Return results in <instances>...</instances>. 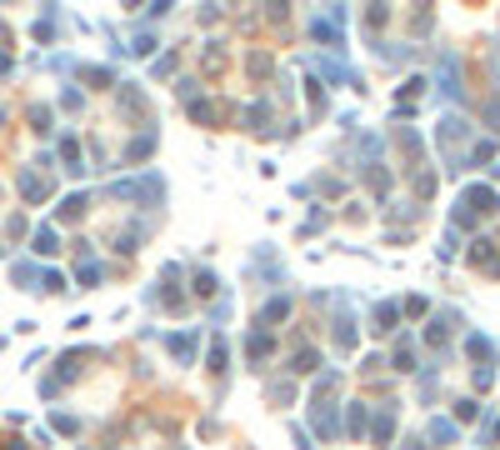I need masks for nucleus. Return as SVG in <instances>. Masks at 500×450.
Returning <instances> with one entry per match:
<instances>
[{"instance_id":"f257e3e1","label":"nucleus","mask_w":500,"mask_h":450,"mask_svg":"<svg viewBox=\"0 0 500 450\" xmlns=\"http://www.w3.org/2000/svg\"><path fill=\"white\" fill-rule=\"evenodd\" d=\"M465 210H475V216H490V210H500V196L490 185H465V196H461Z\"/></svg>"},{"instance_id":"f03ea898","label":"nucleus","mask_w":500,"mask_h":450,"mask_svg":"<svg viewBox=\"0 0 500 450\" xmlns=\"http://www.w3.org/2000/svg\"><path fill=\"white\" fill-rule=\"evenodd\" d=\"M165 346H171L175 360H185V366H191L195 350H200V335H195V330H175V335H165Z\"/></svg>"},{"instance_id":"7ed1b4c3","label":"nucleus","mask_w":500,"mask_h":450,"mask_svg":"<svg viewBox=\"0 0 500 450\" xmlns=\"http://www.w3.org/2000/svg\"><path fill=\"white\" fill-rule=\"evenodd\" d=\"M450 326H455V315H450V310H445V315H435L430 326H425V346H430V350H445V346H450Z\"/></svg>"},{"instance_id":"20e7f679","label":"nucleus","mask_w":500,"mask_h":450,"mask_svg":"<svg viewBox=\"0 0 500 450\" xmlns=\"http://www.w3.org/2000/svg\"><path fill=\"white\" fill-rule=\"evenodd\" d=\"M465 355L475 360V371H490V366H495V346H490L485 335H465Z\"/></svg>"},{"instance_id":"39448f33","label":"nucleus","mask_w":500,"mask_h":450,"mask_svg":"<svg viewBox=\"0 0 500 450\" xmlns=\"http://www.w3.org/2000/svg\"><path fill=\"white\" fill-rule=\"evenodd\" d=\"M370 435H375V445H390L395 440V411H390V405H381V411L370 415Z\"/></svg>"},{"instance_id":"423d86ee","label":"nucleus","mask_w":500,"mask_h":450,"mask_svg":"<svg viewBox=\"0 0 500 450\" xmlns=\"http://www.w3.org/2000/svg\"><path fill=\"white\" fill-rule=\"evenodd\" d=\"M461 135H470V125H465L461 115H445V120H441V131H435V140H441L445 150H455V145H461Z\"/></svg>"},{"instance_id":"0eeeda50","label":"nucleus","mask_w":500,"mask_h":450,"mask_svg":"<svg viewBox=\"0 0 500 450\" xmlns=\"http://www.w3.org/2000/svg\"><path fill=\"white\" fill-rule=\"evenodd\" d=\"M245 131H250V135H265V131H270V105H265V100H250V105H245Z\"/></svg>"},{"instance_id":"6e6552de","label":"nucleus","mask_w":500,"mask_h":450,"mask_svg":"<svg viewBox=\"0 0 500 450\" xmlns=\"http://www.w3.org/2000/svg\"><path fill=\"white\" fill-rule=\"evenodd\" d=\"M370 320H375V326H370L375 335H390V330H395V320H401V306H390V300H381V306L370 310Z\"/></svg>"},{"instance_id":"1a4fd4ad","label":"nucleus","mask_w":500,"mask_h":450,"mask_svg":"<svg viewBox=\"0 0 500 450\" xmlns=\"http://www.w3.org/2000/svg\"><path fill=\"white\" fill-rule=\"evenodd\" d=\"M290 371H296V375H310V371H320V350H316V346H300L296 355H290Z\"/></svg>"},{"instance_id":"9d476101","label":"nucleus","mask_w":500,"mask_h":450,"mask_svg":"<svg viewBox=\"0 0 500 450\" xmlns=\"http://www.w3.org/2000/svg\"><path fill=\"white\" fill-rule=\"evenodd\" d=\"M356 340H360V335H356V320H350V315H340V320H336V346L350 355V350H356Z\"/></svg>"},{"instance_id":"9b49d317","label":"nucleus","mask_w":500,"mask_h":450,"mask_svg":"<svg viewBox=\"0 0 500 450\" xmlns=\"http://www.w3.org/2000/svg\"><path fill=\"white\" fill-rule=\"evenodd\" d=\"M345 425H350V435H356V440H360V435L370 431V411H365L360 400H356V405H350V411H345Z\"/></svg>"},{"instance_id":"f8f14e48","label":"nucleus","mask_w":500,"mask_h":450,"mask_svg":"<svg viewBox=\"0 0 500 450\" xmlns=\"http://www.w3.org/2000/svg\"><path fill=\"white\" fill-rule=\"evenodd\" d=\"M155 150V131H145V135H135L131 145H125V160H145Z\"/></svg>"},{"instance_id":"ddd939ff","label":"nucleus","mask_w":500,"mask_h":450,"mask_svg":"<svg viewBox=\"0 0 500 450\" xmlns=\"http://www.w3.org/2000/svg\"><path fill=\"white\" fill-rule=\"evenodd\" d=\"M86 360H90V350H70V355H60V380H75Z\"/></svg>"},{"instance_id":"4468645a","label":"nucleus","mask_w":500,"mask_h":450,"mask_svg":"<svg viewBox=\"0 0 500 450\" xmlns=\"http://www.w3.org/2000/svg\"><path fill=\"white\" fill-rule=\"evenodd\" d=\"M20 190H26V200H46V180L35 170H20Z\"/></svg>"},{"instance_id":"2eb2a0df","label":"nucleus","mask_w":500,"mask_h":450,"mask_svg":"<svg viewBox=\"0 0 500 450\" xmlns=\"http://www.w3.org/2000/svg\"><path fill=\"white\" fill-rule=\"evenodd\" d=\"M270 346H276V340H270L265 330H256V335H250V340H245V350H250V360H256V366H260V360L270 355Z\"/></svg>"},{"instance_id":"dca6fc26","label":"nucleus","mask_w":500,"mask_h":450,"mask_svg":"<svg viewBox=\"0 0 500 450\" xmlns=\"http://www.w3.org/2000/svg\"><path fill=\"white\" fill-rule=\"evenodd\" d=\"M425 435H430L435 445H450V440H455V420H430Z\"/></svg>"},{"instance_id":"f3484780","label":"nucleus","mask_w":500,"mask_h":450,"mask_svg":"<svg viewBox=\"0 0 500 450\" xmlns=\"http://www.w3.org/2000/svg\"><path fill=\"white\" fill-rule=\"evenodd\" d=\"M285 315H290V300L276 295V300H265V306H260V326H265V320H285Z\"/></svg>"},{"instance_id":"a211bd4d","label":"nucleus","mask_w":500,"mask_h":450,"mask_svg":"<svg viewBox=\"0 0 500 450\" xmlns=\"http://www.w3.org/2000/svg\"><path fill=\"white\" fill-rule=\"evenodd\" d=\"M225 360H231V350H225V340H211V375H225Z\"/></svg>"},{"instance_id":"6ab92c4d","label":"nucleus","mask_w":500,"mask_h":450,"mask_svg":"<svg viewBox=\"0 0 500 450\" xmlns=\"http://www.w3.org/2000/svg\"><path fill=\"white\" fill-rule=\"evenodd\" d=\"M455 420H461V425L481 420V400H455Z\"/></svg>"},{"instance_id":"aec40b11","label":"nucleus","mask_w":500,"mask_h":450,"mask_svg":"<svg viewBox=\"0 0 500 450\" xmlns=\"http://www.w3.org/2000/svg\"><path fill=\"white\" fill-rule=\"evenodd\" d=\"M35 250H40V255H50V250H60V235H55L50 225H46V230H35Z\"/></svg>"},{"instance_id":"412c9836","label":"nucleus","mask_w":500,"mask_h":450,"mask_svg":"<svg viewBox=\"0 0 500 450\" xmlns=\"http://www.w3.org/2000/svg\"><path fill=\"white\" fill-rule=\"evenodd\" d=\"M135 245H140V225H131V230H125L120 241H115V250H120V255H135Z\"/></svg>"},{"instance_id":"4be33fe9","label":"nucleus","mask_w":500,"mask_h":450,"mask_svg":"<svg viewBox=\"0 0 500 450\" xmlns=\"http://www.w3.org/2000/svg\"><path fill=\"white\" fill-rule=\"evenodd\" d=\"M215 290H220L215 275H211V270H195V295H215Z\"/></svg>"},{"instance_id":"5701e85b","label":"nucleus","mask_w":500,"mask_h":450,"mask_svg":"<svg viewBox=\"0 0 500 450\" xmlns=\"http://www.w3.org/2000/svg\"><path fill=\"white\" fill-rule=\"evenodd\" d=\"M60 216H66V221H80V216H86V196H70L66 205H60Z\"/></svg>"},{"instance_id":"b1692460","label":"nucleus","mask_w":500,"mask_h":450,"mask_svg":"<svg viewBox=\"0 0 500 450\" xmlns=\"http://www.w3.org/2000/svg\"><path fill=\"white\" fill-rule=\"evenodd\" d=\"M191 115H195L200 125H211V120H215V105H211V100H195V105H191Z\"/></svg>"},{"instance_id":"393cba45","label":"nucleus","mask_w":500,"mask_h":450,"mask_svg":"<svg viewBox=\"0 0 500 450\" xmlns=\"http://www.w3.org/2000/svg\"><path fill=\"white\" fill-rule=\"evenodd\" d=\"M490 156H495V140H475V145H470V160H475V165L490 160Z\"/></svg>"},{"instance_id":"a878e982","label":"nucleus","mask_w":500,"mask_h":450,"mask_svg":"<svg viewBox=\"0 0 500 450\" xmlns=\"http://www.w3.org/2000/svg\"><path fill=\"white\" fill-rule=\"evenodd\" d=\"M290 395H296V385H290V380H276V385H270V400H280V405H285Z\"/></svg>"},{"instance_id":"bb28decb","label":"nucleus","mask_w":500,"mask_h":450,"mask_svg":"<svg viewBox=\"0 0 500 450\" xmlns=\"http://www.w3.org/2000/svg\"><path fill=\"white\" fill-rule=\"evenodd\" d=\"M30 125H35V131H50V111H46V105H35V111H30Z\"/></svg>"},{"instance_id":"cd10ccee","label":"nucleus","mask_w":500,"mask_h":450,"mask_svg":"<svg viewBox=\"0 0 500 450\" xmlns=\"http://www.w3.org/2000/svg\"><path fill=\"white\" fill-rule=\"evenodd\" d=\"M151 50H155V35H151V30L135 35V55H151Z\"/></svg>"},{"instance_id":"c85d7f7f","label":"nucleus","mask_w":500,"mask_h":450,"mask_svg":"<svg viewBox=\"0 0 500 450\" xmlns=\"http://www.w3.org/2000/svg\"><path fill=\"white\" fill-rule=\"evenodd\" d=\"M95 281H100V265L86 261V265H80V285H95Z\"/></svg>"},{"instance_id":"c756f323","label":"nucleus","mask_w":500,"mask_h":450,"mask_svg":"<svg viewBox=\"0 0 500 450\" xmlns=\"http://www.w3.org/2000/svg\"><path fill=\"white\" fill-rule=\"evenodd\" d=\"M410 360H415L410 346H401V350H395V371H410Z\"/></svg>"},{"instance_id":"7c9ffc66","label":"nucleus","mask_w":500,"mask_h":450,"mask_svg":"<svg viewBox=\"0 0 500 450\" xmlns=\"http://www.w3.org/2000/svg\"><path fill=\"white\" fill-rule=\"evenodd\" d=\"M485 440H490V445L500 440V420H490V425H485Z\"/></svg>"},{"instance_id":"2f4dec72","label":"nucleus","mask_w":500,"mask_h":450,"mask_svg":"<svg viewBox=\"0 0 500 450\" xmlns=\"http://www.w3.org/2000/svg\"><path fill=\"white\" fill-rule=\"evenodd\" d=\"M405 450H425V435L421 440H405Z\"/></svg>"}]
</instances>
